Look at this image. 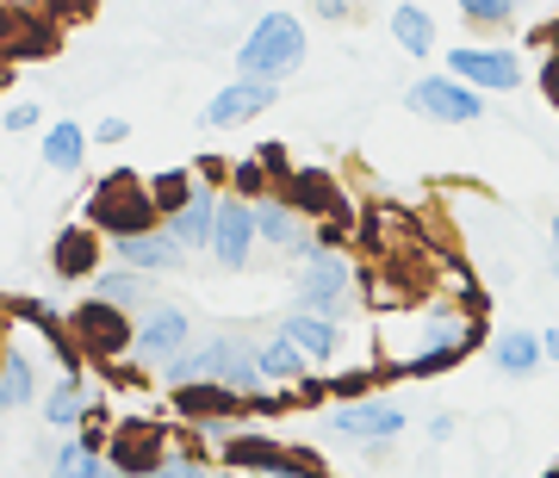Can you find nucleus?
Segmentation results:
<instances>
[{"label":"nucleus","mask_w":559,"mask_h":478,"mask_svg":"<svg viewBox=\"0 0 559 478\" xmlns=\"http://www.w3.org/2000/svg\"><path fill=\"white\" fill-rule=\"evenodd\" d=\"M299 311H323V318H348L355 311V274L348 261L330 255V249H311L299 261Z\"/></svg>","instance_id":"nucleus-3"},{"label":"nucleus","mask_w":559,"mask_h":478,"mask_svg":"<svg viewBox=\"0 0 559 478\" xmlns=\"http://www.w3.org/2000/svg\"><path fill=\"white\" fill-rule=\"evenodd\" d=\"M392 38H399V50H411V57H436V20H429L423 7H399V13H392Z\"/></svg>","instance_id":"nucleus-24"},{"label":"nucleus","mask_w":559,"mask_h":478,"mask_svg":"<svg viewBox=\"0 0 559 478\" xmlns=\"http://www.w3.org/2000/svg\"><path fill=\"white\" fill-rule=\"evenodd\" d=\"M124 318H131V311H119V304L87 299L75 318H69V330H75V348H94V355H124V348H131V336H138Z\"/></svg>","instance_id":"nucleus-10"},{"label":"nucleus","mask_w":559,"mask_h":478,"mask_svg":"<svg viewBox=\"0 0 559 478\" xmlns=\"http://www.w3.org/2000/svg\"><path fill=\"white\" fill-rule=\"evenodd\" d=\"M305 348L293 336H274V342H261V379L267 385H293V379H305Z\"/></svg>","instance_id":"nucleus-21"},{"label":"nucleus","mask_w":559,"mask_h":478,"mask_svg":"<svg viewBox=\"0 0 559 478\" xmlns=\"http://www.w3.org/2000/svg\"><path fill=\"white\" fill-rule=\"evenodd\" d=\"M57 274L62 279H75V274H94V237H87V230H62L57 237Z\"/></svg>","instance_id":"nucleus-27"},{"label":"nucleus","mask_w":559,"mask_h":478,"mask_svg":"<svg viewBox=\"0 0 559 478\" xmlns=\"http://www.w3.org/2000/svg\"><path fill=\"white\" fill-rule=\"evenodd\" d=\"M237 69L249 81H286L305 69V25L293 13H261L237 50Z\"/></svg>","instance_id":"nucleus-1"},{"label":"nucleus","mask_w":559,"mask_h":478,"mask_svg":"<svg viewBox=\"0 0 559 478\" xmlns=\"http://www.w3.org/2000/svg\"><path fill=\"white\" fill-rule=\"evenodd\" d=\"M106 466V454H100V435H69L57 447V478H94Z\"/></svg>","instance_id":"nucleus-25"},{"label":"nucleus","mask_w":559,"mask_h":478,"mask_svg":"<svg viewBox=\"0 0 559 478\" xmlns=\"http://www.w3.org/2000/svg\"><path fill=\"white\" fill-rule=\"evenodd\" d=\"M261 168H267V162H237V175H230V180H237V193H242V200H255V187H261Z\"/></svg>","instance_id":"nucleus-31"},{"label":"nucleus","mask_w":559,"mask_h":478,"mask_svg":"<svg viewBox=\"0 0 559 478\" xmlns=\"http://www.w3.org/2000/svg\"><path fill=\"white\" fill-rule=\"evenodd\" d=\"M224 367H230V336H205V342H193V348H187V355L180 360H168V367H162V379H168V392H175V385H200V379H224Z\"/></svg>","instance_id":"nucleus-13"},{"label":"nucleus","mask_w":559,"mask_h":478,"mask_svg":"<svg viewBox=\"0 0 559 478\" xmlns=\"http://www.w3.org/2000/svg\"><path fill=\"white\" fill-rule=\"evenodd\" d=\"M255 218H261V249H280V255H299V261L318 249L311 224L299 218V205H293V200H261Z\"/></svg>","instance_id":"nucleus-12"},{"label":"nucleus","mask_w":559,"mask_h":478,"mask_svg":"<svg viewBox=\"0 0 559 478\" xmlns=\"http://www.w3.org/2000/svg\"><path fill=\"white\" fill-rule=\"evenodd\" d=\"M193 180H200V175H187V168H168V175H156V180H150V200H156V212H162V218H175L180 205H187L193 193H200Z\"/></svg>","instance_id":"nucleus-26"},{"label":"nucleus","mask_w":559,"mask_h":478,"mask_svg":"<svg viewBox=\"0 0 559 478\" xmlns=\"http://www.w3.org/2000/svg\"><path fill=\"white\" fill-rule=\"evenodd\" d=\"M94 478H131V473H124L119 459H106V466H100V473H94Z\"/></svg>","instance_id":"nucleus-37"},{"label":"nucleus","mask_w":559,"mask_h":478,"mask_svg":"<svg viewBox=\"0 0 559 478\" xmlns=\"http://www.w3.org/2000/svg\"><path fill=\"white\" fill-rule=\"evenodd\" d=\"M112 261L119 267H138V274H175V267H187V242L168 224H150V230L112 237Z\"/></svg>","instance_id":"nucleus-8"},{"label":"nucleus","mask_w":559,"mask_h":478,"mask_svg":"<svg viewBox=\"0 0 559 478\" xmlns=\"http://www.w3.org/2000/svg\"><path fill=\"white\" fill-rule=\"evenodd\" d=\"M460 342H423V355H411V379H429V373H441V367H460Z\"/></svg>","instance_id":"nucleus-28"},{"label":"nucleus","mask_w":559,"mask_h":478,"mask_svg":"<svg viewBox=\"0 0 559 478\" xmlns=\"http://www.w3.org/2000/svg\"><path fill=\"white\" fill-rule=\"evenodd\" d=\"M212 478H237V473H212Z\"/></svg>","instance_id":"nucleus-40"},{"label":"nucleus","mask_w":559,"mask_h":478,"mask_svg":"<svg viewBox=\"0 0 559 478\" xmlns=\"http://www.w3.org/2000/svg\"><path fill=\"white\" fill-rule=\"evenodd\" d=\"M0 124H7V138H20V131H32V124H38V106H32V100L7 106V119H0Z\"/></svg>","instance_id":"nucleus-32"},{"label":"nucleus","mask_w":559,"mask_h":478,"mask_svg":"<svg viewBox=\"0 0 559 478\" xmlns=\"http://www.w3.org/2000/svg\"><path fill=\"white\" fill-rule=\"evenodd\" d=\"M224 459H230V466H255V473H274V478H311L305 466H293V459L280 454L274 441H230V447H224Z\"/></svg>","instance_id":"nucleus-19"},{"label":"nucleus","mask_w":559,"mask_h":478,"mask_svg":"<svg viewBox=\"0 0 559 478\" xmlns=\"http://www.w3.org/2000/svg\"><path fill=\"white\" fill-rule=\"evenodd\" d=\"M32 398H38V373H32L25 348H7V360H0V404L20 410V404H32Z\"/></svg>","instance_id":"nucleus-23"},{"label":"nucleus","mask_w":559,"mask_h":478,"mask_svg":"<svg viewBox=\"0 0 559 478\" xmlns=\"http://www.w3.org/2000/svg\"><path fill=\"white\" fill-rule=\"evenodd\" d=\"M411 112L417 119H436V124H479L485 119V100H479V87L473 81H460V75H423L411 81Z\"/></svg>","instance_id":"nucleus-4"},{"label":"nucleus","mask_w":559,"mask_h":478,"mask_svg":"<svg viewBox=\"0 0 559 478\" xmlns=\"http://www.w3.org/2000/svg\"><path fill=\"white\" fill-rule=\"evenodd\" d=\"M540 87H547V100L559 106V57H547V69H540Z\"/></svg>","instance_id":"nucleus-34"},{"label":"nucleus","mask_w":559,"mask_h":478,"mask_svg":"<svg viewBox=\"0 0 559 478\" xmlns=\"http://www.w3.org/2000/svg\"><path fill=\"white\" fill-rule=\"evenodd\" d=\"M255 242H261L255 205L242 200V193H224L218 230H212V261H218L224 274H242V267H249V255H255Z\"/></svg>","instance_id":"nucleus-6"},{"label":"nucleus","mask_w":559,"mask_h":478,"mask_svg":"<svg viewBox=\"0 0 559 478\" xmlns=\"http://www.w3.org/2000/svg\"><path fill=\"white\" fill-rule=\"evenodd\" d=\"M547 478H559V466H554V473H547Z\"/></svg>","instance_id":"nucleus-41"},{"label":"nucleus","mask_w":559,"mask_h":478,"mask_svg":"<svg viewBox=\"0 0 559 478\" xmlns=\"http://www.w3.org/2000/svg\"><path fill=\"white\" fill-rule=\"evenodd\" d=\"M330 429H336L342 441H399L404 410L385 404V398H355V404H342V410H330Z\"/></svg>","instance_id":"nucleus-11"},{"label":"nucleus","mask_w":559,"mask_h":478,"mask_svg":"<svg viewBox=\"0 0 559 478\" xmlns=\"http://www.w3.org/2000/svg\"><path fill=\"white\" fill-rule=\"evenodd\" d=\"M143 478H212V473H205L200 459H162V466H150Z\"/></svg>","instance_id":"nucleus-30"},{"label":"nucleus","mask_w":559,"mask_h":478,"mask_svg":"<svg viewBox=\"0 0 559 478\" xmlns=\"http://www.w3.org/2000/svg\"><path fill=\"white\" fill-rule=\"evenodd\" d=\"M460 20L485 25V32H498V25L516 20V0H460Z\"/></svg>","instance_id":"nucleus-29"},{"label":"nucleus","mask_w":559,"mask_h":478,"mask_svg":"<svg viewBox=\"0 0 559 478\" xmlns=\"http://www.w3.org/2000/svg\"><path fill=\"white\" fill-rule=\"evenodd\" d=\"M81 162H87V131L75 119H62L44 131V168H57V175H75Z\"/></svg>","instance_id":"nucleus-18"},{"label":"nucleus","mask_w":559,"mask_h":478,"mask_svg":"<svg viewBox=\"0 0 559 478\" xmlns=\"http://www.w3.org/2000/svg\"><path fill=\"white\" fill-rule=\"evenodd\" d=\"M491 360H498V373H510V379H528L547 360V348H540V336H528V330H510V336L491 348Z\"/></svg>","instance_id":"nucleus-20"},{"label":"nucleus","mask_w":559,"mask_h":478,"mask_svg":"<svg viewBox=\"0 0 559 478\" xmlns=\"http://www.w3.org/2000/svg\"><path fill=\"white\" fill-rule=\"evenodd\" d=\"M242 392H230L224 379H200V385H175V410L180 417H200V422H224L230 410H242Z\"/></svg>","instance_id":"nucleus-15"},{"label":"nucleus","mask_w":559,"mask_h":478,"mask_svg":"<svg viewBox=\"0 0 559 478\" xmlns=\"http://www.w3.org/2000/svg\"><path fill=\"white\" fill-rule=\"evenodd\" d=\"M218 205H224L218 193H212V187H200V193H193V200L175 212V218H162V224H168V230L187 242V249H212V230H218Z\"/></svg>","instance_id":"nucleus-17"},{"label":"nucleus","mask_w":559,"mask_h":478,"mask_svg":"<svg viewBox=\"0 0 559 478\" xmlns=\"http://www.w3.org/2000/svg\"><path fill=\"white\" fill-rule=\"evenodd\" d=\"M32 7H38V0H7V13H32Z\"/></svg>","instance_id":"nucleus-38"},{"label":"nucleus","mask_w":559,"mask_h":478,"mask_svg":"<svg viewBox=\"0 0 559 478\" xmlns=\"http://www.w3.org/2000/svg\"><path fill=\"white\" fill-rule=\"evenodd\" d=\"M274 100H280V81H249V75H237L230 87H218V94L200 106V124H205V131H237V124L261 119Z\"/></svg>","instance_id":"nucleus-7"},{"label":"nucleus","mask_w":559,"mask_h":478,"mask_svg":"<svg viewBox=\"0 0 559 478\" xmlns=\"http://www.w3.org/2000/svg\"><path fill=\"white\" fill-rule=\"evenodd\" d=\"M87 218L112 230V237H131V230H150L162 218L156 200H150V187H138L131 175H106L94 193H87Z\"/></svg>","instance_id":"nucleus-2"},{"label":"nucleus","mask_w":559,"mask_h":478,"mask_svg":"<svg viewBox=\"0 0 559 478\" xmlns=\"http://www.w3.org/2000/svg\"><path fill=\"white\" fill-rule=\"evenodd\" d=\"M280 336H293L305 348V360L323 367V360H336V348H342V323L323 318V311H293V318L280 323Z\"/></svg>","instance_id":"nucleus-14"},{"label":"nucleus","mask_w":559,"mask_h":478,"mask_svg":"<svg viewBox=\"0 0 559 478\" xmlns=\"http://www.w3.org/2000/svg\"><path fill=\"white\" fill-rule=\"evenodd\" d=\"M193 348V323H187V311L180 304H156V311H143L138 318V336H131V355L143 360V367H168V360H180Z\"/></svg>","instance_id":"nucleus-5"},{"label":"nucleus","mask_w":559,"mask_h":478,"mask_svg":"<svg viewBox=\"0 0 559 478\" xmlns=\"http://www.w3.org/2000/svg\"><path fill=\"white\" fill-rule=\"evenodd\" d=\"M193 175H200V180H212V187H218V175H224V162L200 156V162H193Z\"/></svg>","instance_id":"nucleus-35"},{"label":"nucleus","mask_w":559,"mask_h":478,"mask_svg":"<svg viewBox=\"0 0 559 478\" xmlns=\"http://www.w3.org/2000/svg\"><path fill=\"white\" fill-rule=\"evenodd\" d=\"M554 261H559V212H554Z\"/></svg>","instance_id":"nucleus-39"},{"label":"nucleus","mask_w":559,"mask_h":478,"mask_svg":"<svg viewBox=\"0 0 559 478\" xmlns=\"http://www.w3.org/2000/svg\"><path fill=\"white\" fill-rule=\"evenodd\" d=\"M81 417H87V385H81L75 373H62L57 385H50V398H44V422H50V429H75Z\"/></svg>","instance_id":"nucleus-22"},{"label":"nucleus","mask_w":559,"mask_h":478,"mask_svg":"<svg viewBox=\"0 0 559 478\" xmlns=\"http://www.w3.org/2000/svg\"><path fill=\"white\" fill-rule=\"evenodd\" d=\"M94 138H100V143H124V138H131V124H124V119H112V112H106V119H100V131H94Z\"/></svg>","instance_id":"nucleus-33"},{"label":"nucleus","mask_w":559,"mask_h":478,"mask_svg":"<svg viewBox=\"0 0 559 478\" xmlns=\"http://www.w3.org/2000/svg\"><path fill=\"white\" fill-rule=\"evenodd\" d=\"M540 348H547V360H559V323L554 330H540Z\"/></svg>","instance_id":"nucleus-36"},{"label":"nucleus","mask_w":559,"mask_h":478,"mask_svg":"<svg viewBox=\"0 0 559 478\" xmlns=\"http://www.w3.org/2000/svg\"><path fill=\"white\" fill-rule=\"evenodd\" d=\"M94 292H100L106 304L131 311V318H143V311L162 304V299H150V274H138V267H100V274H94Z\"/></svg>","instance_id":"nucleus-16"},{"label":"nucleus","mask_w":559,"mask_h":478,"mask_svg":"<svg viewBox=\"0 0 559 478\" xmlns=\"http://www.w3.org/2000/svg\"><path fill=\"white\" fill-rule=\"evenodd\" d=\"M448 57V75L473 81L479 94H510L522 81V62L510 50H491V44H460V50H441Z\"/></svg>","instance_id":"nucleus-9"}]
</instances>
